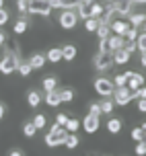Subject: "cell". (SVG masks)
Segmentation results:
<instances>
[{
  "mask_svg": "<svg viewBox=\"0 0 146 156\" xmlns=\"http://www.w3.org/2000/svg\"><path fill=\"white\" fill-rule=\"evenodd\" d=\"M111 33H113L111 31V23H103V21H101L99 29H97V39H107Z\"/></svg>",
  "mask_w": 146,
  "mask_h": 156,
  "instance_id": "ffe728a7",
  "label": "cell"
},
{
  "mask_svg": "<svg viewBox=\"0 0 146 156\" xmlns=\"http://www.w3.org/2000/svg\"><path fill=\"white\" fill-rule=\"evenodd\" d=\"M126 76H128V86H130V90H138L142 84H146V78L142 76V74H138V72L128 70Z\"/></svg>",
  "mask_w": 146,
  "mask_h": 156,
  "instance_id": "9c48e42d",
  "label": "cell"
},
{
  "mask_svg": "<svg viewBox=\"0 0 146 156\" xmlns=\"http://www.w3.org/2000/svg\"><path fill=\"white\" fill-rule=\"evenodd\" d=\"M93 62H95V68L99 72H105V70H109L111 66H115V64H113V51H109V49H99Z\"/></svg>",
  "mask_w": 146,
  "mask_h": 156,
  "instance_id": "277c9868",
  "label": "cell"
},
{
  "mask_svg": "<svg viewBox=\"0 0 146 156\" xmlns=\"http://www.w3.org/2000/svg\"><path fill=\"white\" fill-rule=\"evenodd\" d=\"M142 129H144V132H146V121H144V123H142Z\"/></svg>",
  "mask_w": 146,
  "mask_h": 156,
  "instance_id": "7dc6e473",
  "label": "cell"
},
{
  "mask_svg": "<svg viewBox=\"0 0 146 156\" xmlns=\"http://www.w3.org/2000/svg\"><path fill=\"white\" fill-rule=\"evenodd\" d=\"M62 51H64V60H66V62H74V60H76V55H78L76 45H72V43L64 45V47H62Z\"/></svg>",
  "mask_w": 146,
  "mask_h": 156,
  "instance_id": "d6986e66",
  "label": "cell"
},
{
  "mask_svg": "<svg viewBox=\"0 0 146 156\" xmlns=\"http://www.w3.org/2000/svg\"><path fill=\"white\" fill-rule=\"evenodd\" d=\"M74 101V90L72 88H62V103H72Z\"/></svg>",
  "mask_w": 146,
  "mask_h": 156,
  "instance_id": "d6a6232c",
  "label": "cell"
},
{
  "mask_svg": "<svg viewBox=\"0 0 146 156\" xmlns=\"http://www.w3.org/2000/svg\"><path fill=\"white\" fill-rule=\"evenodd\" d=\"M130 138H132L134 142H142V140H146V132L142 129V125H140V127H134V129H132Z\"/></svg>",
  "mask_w": 146,
  "mask_h": 156,
  "instance_id": "484cf974",
  "label": "cell"
},
{
  "mask_svg": "<svg viewBox=\"0 0 146 156\" xmlns=\"http://www.w3.org/2000/svg\"><path fill=\"white\" fill-rule=\"evenodd\" d=\"M23 133L27 136V138H33V136L37 133V127H35V123H33V121H27V123L23 125Z\"/></svg>",
  "mask_w": 146,
  "mask_h": 156,
  "instance_id": "f546056e",
  "label": "cell"
},
{
  "mask_svg": "<svg viewBox=\"0 0 146 156\" xmlns=\"http://www.w3.org/2000/svg\"><path fill=\"white\" fill-rule=\"evenodd\" d=\"M95 90L101 97H113V90H115V84H113V78H105L101 76L95 80Z\"/></svg>",
  "mask_w": 146,
  "mask_h": 156,
  "instance_id": "8992f818",
  "label": "cell"
},
{
  "mask_svg": "<svg viewBox=\"0 0 146 156\" xmlns=\"http://www.w3.org/2000/svg\"><path fill=\"white\" fill-rule=\"evenodd\" d=\"M29 62H31V66H33V70H41V68L46 66L47 58H46V54H33L29 58Z\"/></svg>",
  "mask_w": 146,
  "mask_h": 156,
  "instance_id": "ac0fdd59",
  "label": "cell"
},
{
  "mask_svg": "<svg viewBox=\"0 0 146 156\" xmlns=\"http://www.w3.org/2000/svg\"><path fill=\"white\" fill-rule=\"evenodd\" d=\"M123 43H126V37H123V35L111 33V35L107 37V47H109V51H115V49L123 47Z\"/></svg>",
  "mask_w": 146,
  "mask_h": 156,
  "instance_id": "7c38bea8",
  "label": "cell"
},
{
  "mask_svg": "<svg viewBox=\"0 0 146 156\" xmlns=\"http://www.w3.org/2000/svg\"><path fill=\"white\" fill-rule=\"evenodd\" d=\"M130 60H132V54L126 47H119V49L113 51V64H115V66H123V64H128Z\"/></svg>",
  "mask_w": 146,
  "mask_h": 156,
  "instance_id": "8fae6325",
  "label": "cell"
},
{
  "mask_svg": "<svg viewBox=\"0 0 146 156\" xmlns=\"http://www.w3.org/2000/svg\"><path fill=\"white\" fill-rule=\"evenodd\" d=\"M43 101L47 103V107H58L62 105V88H54V90H47Z\"/></svg>",
  "mask_w": 146,
  "mask_h": 156,
  "instance_id": "30bf717a",
  "label": "cell"
},
{
  "mask_svg": "<svg viewBox=\"0 0 146 156\" xmlns=\"http://www.w3.org/2000/svg\"><path fill=\"white\" fill-rule=\"evenodd\" d=\"M128 16H130V25H134L136 29H140V31L144 29V23H146V15L144 12H130Z\"/></svg>",
  "mask_w": 146,
  "mask_h": 156,
  "instance_id": "5bb4252c",
  "label": "cell"
},
{
  "mask_svg": "<svg viewBox=\"0 0 146 156\" xmlns=\"http://www.w3.org/2000/svg\"><path fill=\"white\" fill-rule=\"evenodd\" d=\"M136 154H138V156H144L146 154V140H142V142L136 144Z\"/></svg>",
  "mask_w": 146,
  "mask_h": 156,
  "instance_id": "f35d334b",
  "label": "cell"
},
{
  "mask_svg": "<svg viewBox=\"0 0 146 156\" xmlns=\"http://www.w3.org/2000/svg\"><path fill=\"white\" fill-rule=\"evenodd\" d=\"M113 84H115V86H126V84H128V76H126V72L113 76Z\"/></svg>",
  "mask_w": 146,
  "mask_h": 156,
  "instance_id": "e575fe53",
  "label": "cell"
},
{
  "mask_svg": "<svg viewBox=\"0 0 146 156\" xmlns=\"http://www.w3.org/2000/svg\"><path fill=\"white\" fill-rule=\"evenodd\" d=\"M4 111H6V109H4V105H2V103H0V119H2V117H4Z\"/></svg>",
  "mask_w": 146,
  "mask_h": 156,
  "instance_id": "bcb514c9",
  "label": "cell"
},
{
  "mask_svg": "<svg viewBox=\"0 0 146 156\" xmlns=\"http://www.w3.org/2000/svg\"><path fill=\"white\" fill-rule=\"evenodd\" d=\"M99 105H101V115H111L113 113V107H115V101L111 97H103V101Z\"/></svg>",
  "mask_w": 146,
  "mask_h": 156,
  "instance_id": "e0dca14e",
  "label": "cell"
},
{
  "mask_svg": "<svg viewBox=\"0 0 146 156\" xmlns=\"http://www.w3.org/2000/svg\"><path fill=\"white\" fill-rule=\"evenodd\" d=\"M68 129L64 127V125H60L58 121H56L52 127H49V132L46 133V144L49 146V148H56V146H64V140H66V136H68Z\"/></svg>",
  "mask_w": 146,
  "mask_h": 156,
  "instance_id": "6da1fadb",
  "label": "cell"
},
{
  "mask_svg": "<svg viewBox=\"0 0 146 156\" xmlns=\"http://www.w3.org/2000/svg\"><path fill=\"white\" fill-rule=\"evenodd\" d=\"M78 12L74 10V8H64L60 12V19H58V23H60V27L64 29V31H72L74 27L78 25Z\"/></svg>",
  "mask_w": 146,
  "mask_h": 156,
  "instance_id": "3957f363",
  "label": "cell"
},
{
  "mask_svg": "<svg viewBox=\"0 0 146 156\" xmlns=\"http://www.w3.org/2000/svg\"><path fill=\"white\" fill-rule=\"evenodd\" d=\"M138 33H140V29H136L134 25H130V27L126 29V35H123V37H126V39H130V41H136Z\"/></svg>",
  "mask_w": 146,
  "mask_h": 156,
  "instance_id": "1f68e13d",
  "label": "cell"
},
{
  "mask_svg": "<svg viewBox=\"0 0 146 156\" xmlns=\"http://www.w3.org/2000/svg\"><path fill=\"white\" fill-rule=\"evenodd\" d=\"M130 27L128 21H123V19H115V21H111V31L117 33V35H126V29Z\"/></svg>",
  "mask_w": 146,
  "mask_h": 156,
  "instance_id": "2e32d148",
  "label": "cell"
},
{
  "mask_svg": "<svg viewBox=\"0 0 146 156\" xmlns=\"http://www.w3.org/2000/svg\"><path fill=\"white\" fill-rule=\"evenodd\" d=\"M21 154H23L21 150H10V156H21Z\"/></svg>",
  "mask_w": 146,
  "mask_h": 156,
  "instance_id": "f6af8a7d",
  "label": "cell"
},
{
  "mask_svg": "<svg viewBox=\"0 0 146 156\" xmlns=\"http://www.w3.org/2000/svg\"><path fill=\"white\" fill-rule=\"evenodd\" d=\"M41 84H43V90H54V88H58V80H56L54 76H46L43 80H41Z\"/></svg>",
  "mask_w": 146,
  "mask_h": 156,
  "instance_id": "d4e9b609",
  "label": "cell"
},
{
  "mask_svg": "<svg viewBox=\"0 0 146 156\" xmlns=\"http://www.w3.org/2000/svg\"><path fill=\"white\" fill-rule=\"evenodd\" d=\"M8 19H10L8 10H6V8H0V27H2V25H6V23H8Z\"/></svg>",
  "mask_w": 146,
  "mask_h": 156,
  "instance_id": "74e56055",
  "label": "cell"
},
{
  "mask_svg": "<svg viewBox=\"0 0 146 156\" xmlns=\"http://www.w3.org/2000/svg\"><path fill=\"white\" fill-rule=\"evenodd\" d=\"M27 103H29L31 107H37L39 103H41V94H39L37 90H29V94H27Z\"/></svg>",
  "mask_w": 146,
  "mask_h": 156,
  "instance_id": "4316f807",
  "label": "cell"
},
{
  "mask_svg": "<svg viewBox=\"0 0 146 156\" xmlns=\"http://www.w3.org/2000/svg\"><path fill=\"white\" fill-rule=\"evenodd\" d=\"M99 19L97 16H89V19H85V29L89 33H97V29H99Z\"/></svg>",
  "mask_w": 146,
  "mask_h": 156,
  "instance_id": "cb8c5ba5",
  "label": "cell"
},
{
  "mask_svg": "<svg viewBox=\"0 0 146 156\" xmlns=\"http://www.w3.org/2000/svg\"><path fill=\"white\" fill-rule=\"evenodd\" d=\"M19 64H21L19 54L13 51V49H6L4 51V58L0 60V72L2 74H13L15 70H19Z\"/></svg>",
  "mask_w": 146,
  "mask_h": 156,
  "instance_id": "7a4b0ae2",
  "label": "cell"
},
{
  "mask_svg": "<svg viewBox=\"0 0 146 156\" xmlns=\"http://www.w3.org/2000/svg\"><path fill=\"white\" fill-rule=\"evenodd\" d=\"M136 45H138V51H146V31L138 33V37H136Z\"/></svg>",
  "mask_w": 146,
  "mask_h": 156,
  "instance_id": "4dcf8cb0",
  "label": "cell"
},
{
  "mask_svg": "<svg viewBox=\"0 0 146 156\" xmlns=\"http://www.w3.org/2000/svg\"><path fill=\"white\" fill-rule=\"evenodd\" d=\"M4 41H6V35H4V33H2V31H0V47H2V45H4Z\"/></svg>",
  "mask_w": 146,
  "mask_h": 156,
  "instance_id": "ee69618b",
  "label": "cell"
},
{
  "mask_svg": "<svg viewBox=\"0 0 146 156\" xmlns=\"http://www.w3.org/2000/svg\"><path fill=\"white\" fill-rule=\"evenodd\" d=\"M138 113H146V99H138Z\"/></svg>",
  "mask_w": 146,
  "mask_h": 156,
  "instance_id": "b9f144b4",
  "label": "cell"
},
{
  "mask_svg": "<svg viewBox=\"0 0 146 156\" xmlns=\"http://www.w3.org/2000/svg\"><path fill=\"white\" fill-rule=\"evenodd\" d=\"M52 10H54V8H52V4H49V0H29V8H27L29 15L49 16Z\"/></svg>",
  "mask_w": 146,
  "mask_h": 156,
  "instance_id": "5b68a950",
  "label": "cell"
},
{
  "mask_svg": "<svg viewBox=\"0 0 146 156\" xmlns=\"http://www.w3.org/2000/svg\"><path fill=\"white\" fill-rule=\"evenodd\" d=\"M99 127H101V121H99V115H97V113L85 115V119H82V129H85L86 133H97Z\"/></svg>",
  "mask_w": 146,
  "mask_h": 156,
  "instance_id": "ba28073f",
  "label": "cell"
},
{
  "mask_svg": "<svg viewBox=\"0 0 146 156\" xmlns=\"http://www.w3.org/2000/svg\"><path fill=\"white\" fill-rule=\"evenodd\" d=\"M68 119H70L68 113H58V115H56V121H58L60 125H66V121H68Z\"/></svg>",
  "mask_w": 146,
  "mask_h": 156,
  "instance_id": "ab89813d",
  "label": "cell"
},
{
  "mask_svg": "<svg viewBox=\"0 0 146 156\" xmlns=\"http://www.w3.org/2000/svg\"><path fill=\"white\" fill-rule=\"evenodd\" d=\"M132 97L134 99H146V84H142L138 90H132Z\"/></svg>",
  "mask_w": 146,
  "mask_h": 156,
  "instance_id": "8d00e7d4",
  "label": "cell"
},
{
  "mask_svg": "<svg viewBox=\"0 0 146 156\" xmlns=\"http://www.w3.org/2000/svg\"><path fill=\"white\" fill-rule=\"evenodd\" d=\"M27 8H29V0H16V10H19L21 15H29Z\"/></svg>",
  "mask_w": 146,
  "mask_h": 156,
  "instance_id": "836d02e7",
  "label": "cell"
},
{
  "mask_svg": "<svg viewBox=\"0 0 146 156\" xmlns=\"http://www.w3.org/2000/svg\"><path fill=\"white\" fill-rule=\"evenodd\" d=\"M2 4H4V0H0V8H2Z\"/></svg>",
  "mask_w": 146,
  "mask_h": 156,
  "instance_id": "c3c4849f",
  "label": "cell"
},
{
  "mask_svg": "<svg viewBox=\"0 0 146 156\" xmlns=\"http://www.w3.org/2000/svg\"><path fill=\"white\" fill-rule=\"evenodd\" d=\"M107 132L113 133V136L122 132V121H119L117 117H109V121H107Z\"/></svg>",
  "mask_w": 146,
  "mask_h": 156,
  "instance_id": "7402d4cb",
  "label": "cell"
},
{
  "mask_svg": "<svg viewBox=\"0 0 146 156\" xmlns=\"http://www.w3.org/2000/svg\"><path fill=\"white\" fill-rule=\"evenodd\" d=\"M113 101H115V105H119V107L130 105V101H134L130 86H128V84H126V86H115V90H113Z\"/></svg>",
  "mask_w": 146,
  "mask_h": 156,
  "instance_id": "52a82bcc",
  "label": "cell"
},
{
  "mask_svg": "<svg viewBox=\"0 0 146 156\" xmlns=\"http://www.w3.org/2000/svg\"><path fill=\"white\" fill-rule=\"evenodd\" d=\"M80 2L82 0H49V4H52V8H78L80 6Z\"/></svg>",
  "mask_w": 146,
  "mask_h": 156,
  "instance_id": "4fadbf2b",
  "label": "cell"
},
{
  "mask_svg": "<svg viewBox=\"0 0 146 156\" xmlns=\"http://www.w3.org/2000/svg\"><path fill=\"white\" fill-rule=\"evenodd\" d=\"M89 111H91V113L101 115V105H99V103H91V105H89Z\"/></svg>",
  "mask_w": 146,
  "mask_h": 156,
  "instance_id": "60d3db41",
  "label": "cell"
},
{
  "mask_svg": "<svg viewBox=\"0 0 146 156\" xmlns=\"http://www.w3.org/2000/svg\"><path fill=\"white\" fill-rule=\"evenodd\" d=\"M140 66L146 68V51H140Z\"/></svg>",
  "mask_w": 146,
  "mask_h": 156,
  "instance_id": "7bdbcfd3",
  "label": "cell"
},
{
  "mask_svg": "<svg viewBox=\"0 0 146 156\" xmlns=\"http://www.w3.org/2000/svg\"><path fill=\"white\" fill-rule=\"evenodd\" d=\"M80 144V140H78V136H76V132H70L68 136H66V140H64V146L68 150H74Z\"/></svg>",
  "mask_w": 146,
  "mask_h": 156,
  "instance_id": "603a6c76",
  "label": "cell"
},
{
  "mask_svg": "<svg viewBox=\"0 0 146 156\" xmlns=\"http://www.w3.org/2000/svg\"><path fill=\"white\" fill-rule=\"evenodd\" d=\"M27 27H29V21H27V15H23L19 21L15 23V27H13V31L16 33V35H23L25 31H27Z\"/></svg>",
  "mask_w": 146,
  "mask_h": 156,
  "instance_id": "44dd1931",
  "label": "cell"
},
{
  "mask_svg": "<svg viewBox=\"0 0 146 156\" xmlns=\"http://www.w3.org/2000/svg\"><path fill=\"white\" fill-rule=\"evenodd\" d=\"M16 72H19L21 76H29L31 72H33V66H31L29 60H27V62H21V64H19V70H16Z\"/></svg>",
  "mask_w": 146,
  "mask_h": 156,
  "instance_id": "f1b7e54d",
  "label": "cell"
},
{
  "mask_svg": "<svg viewBox=\"0 0 146 156\" xmlns=\"http://www.w3.org/2000/svg\"><path fill=\"white\" fill-rule=\"evenodd\" d=\"M33 123H35V127H37V129H46V125H47V117L43 115V113H37V115L33 117Z\"/></svg>",
  "mask_w": 146,
  "mask_h": 156,
  "instance_id": "83f0119b",
  "label": "cell"
},
{
  "mask_svg": "<svg viewBox=\"0 0 146 156\" xmlns=\"http://www.w3.org/2000/svg\"><path fill=\"white\" fill-rule=\"evenodd\" d=\"M46 58H47L49 64H58V62L64 60V51H62V47H52V49L46 54Z\"/></svg>",
  "mask_w": 146,
  "mask_h": 156,
  "instance_id": "9a60e30c",
  "label": "cell"
},
{
  "mask_svg": "<svg viewBox=\"0 0 146 156\" xmlns=\"http://www.w3.org/2000/svg\"><path fill=\"white\" fill-rule=\"evenodd\" d=\"M64 127H66V129H68V132H76L78 127H80V121H78V119H68V121H66V125H64Z\"/></svg>",
  "mask_w": 146,
  "mask_h": 156,
  "instance_id": "d590c367",
  "label": "cell"
},
{
  "mask_svg": "<svg viewBox=\"0 0 146 156\" xmlns=\"http://www.w3.org/2000/svg\"><path fill=\"white\" fill-rule=\"evenodd\" d=\"M142 31H146V23H144V29H142Z\"/></svg>",
  "mask_w": 146,
  "mask_h": 156,
  "instance_id": "681fc988",
  "label": "cell"
}]
</instances>
